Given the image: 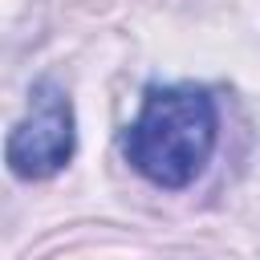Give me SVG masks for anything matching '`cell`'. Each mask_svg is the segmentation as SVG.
<instances>
[{
	"label": "cell",
	"instance_id": "6da1fadb",
	"mask_svg": "<svg viewBox=\"0 0 260 260\" xmlns=\"http://www.w3.org/2000/svg\"><path fill=\"white\" fill-rule=\"evenodd\" d=\"M215 150V98L199 85H154L122 138L126 162L154 187H187Z\"/></svg>",
	"mask_w": 260,
	"mask_h": 260
},
{
	"label": "cell",
	"instance_id": "7a4b0ae2",
	"mask_svg": "<svg viewBox=\"0 0 260 260\" xmlns=\"http://www.w3.org/2000/svg\"><path fill=\"white\" fill-rule=\"evenodd\" d=\"M28 98H32L28 114L12 126L4 142V158L16 179H49L73 158V146H77L73 106L65 89L53 81H37Z\"/></svg>",
	"mask_w": 260,
	"mask_h": 260
}]
</instances>
